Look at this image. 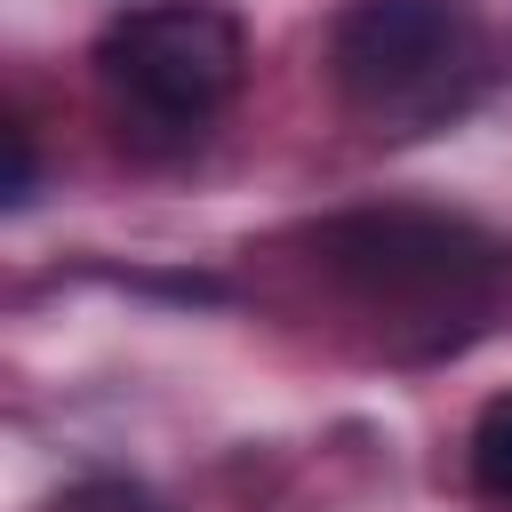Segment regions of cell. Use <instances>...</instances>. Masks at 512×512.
<instances>
[{
  "mask_svg": "<svg viewBox=\"0 0 512 512\" xmlns=\"http://www.w3.org/2000/svg\"><path fill=\"white\" fill-rule=\"evenodd\" d=\"M328 272L352 288L360 312H376L408 344H456L496 288V256L472 224L432 208H360L320 232Z\"/></svg>",
  "mask_w": 512,
  "mask_h": 512,
  "instance_id": "6da1fadb",
  "label": "cell"
},
{
  "mask_svg": "<svg viewBox=\"0 0 512 512\" xmlns=\"http://www.w3.org/2000/svg\"><path fill=\"white\" fill-rule=\"evenodd\" d=\"M336 88L376 128H432L480 88V24L464 0H352L328 40Z\"/></svg>",
  "mask_w": 512,
  "mask_h": 512,
  "instance_id": "7a4b0ae2",
  "label": "cell"
},
{
  "mask_svg": "<svg viewBox=\"0 0 512 512\" xmlns=\"http://www.w3.org/2000/svg\"><path fill=\"white\" fill-rule=\"evenodd\" d=\"M96 80L144 136H200L240 88V24L208 0H152L104 24Z\"/></svg>",
  "mask_w": 512,
  "mask_h": 512,
  "instance_id": "3957f363",
  "label": "cell"
},
{
  "mask_svg": "<svg viewBox=\"0 0 512 512\" xmlns=\"http://www.w3.org/2000/svg\"><path fill=\"white\" fill-rule=\"evenodd\" d=\"M472 472L496 504H512V392H496L472 424Z\"/></svg>",
  "mask_w": 512,
  "mask_h": 512,
  "instance_id": "277c9868",
  "label": "cell"
},
{
  "mask_svg": "<svg viewBox=\"0 0 512 512\" xmlns=\"http://www.w3.org/2000/svg\"><path fill=\"white\" fill-rule=\"evenodd\" d=\"M24 192H32V136L8 128V200H24Z\"/></svg>",
  "mask_w": 512,
  "mask_h": 512,
  "instance_id": "5b68a950",
  "label": "cell"
}]
</instances>
